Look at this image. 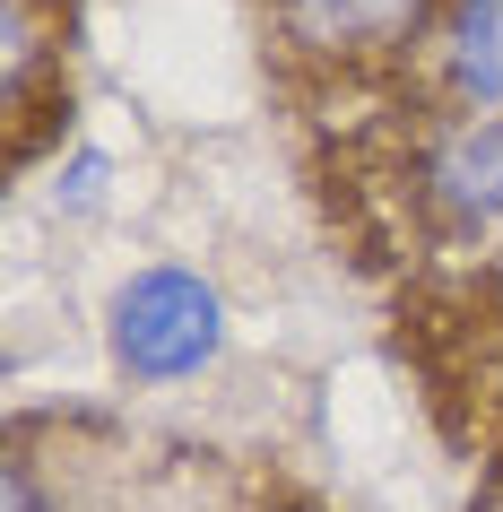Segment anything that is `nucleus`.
<instances>
[{
    "label": "nucleus",
    "mask_w": 503,
    "mask_h": 512,
    "mask_svg": "<svg viewBox=\"0 0 503 512\" xmlns=\"http://www.w3.org/2000/svg\"><path fill=\"white\" fill-rule=\"evenodd\" d=\"M235 339L226 287L191 261H139L113 278L105 296V356L131 391H183V382L217 374V356Z\"/></svg>",
    "instance_id": "nucleus-1"
},
{
    "label": "nucleus",
    "mask_w": 503,
    "mask_h": 512,
    "mask_svg": "<svg viewBox=\"0 0 503 512\" xmlns=\"http://www.w3.org/2000/svg\"><path fill=\"white\" fill-rule=\"evenodd\" d=\"M408 200L443 243L503 235V113H434L408 148Z\"/></svg>",
    "instance_id": "nucleus-2"
},
{
    "label": "nucleus",
    "mask_w": 503,
    "mask_h": 512,
    "mask_svg": "<svg viewBox=\"0 0 503 512\" xmlns=\"http://www.w3.org/2000/svg\"><path fill=\"white\" fill-rule=\"evenodd\" d=\"M278 35L321 70H399L434 53L443 0H269Z\"/></svg>",
    "instance_id": "nucleus-3"
},
{
    "label": "nucleus",
    "mask_w": 503,
    "mask_h": 512,
    "mask_svg": "<svg viewBox=\"0 0 503 512\" xmlns=\"http://www.w3.org/2000/svg\"><path fill=\"white\" fill-rule=\"evenodd\" d=\"M425 79L443 113H503V0H443Z\"/></svg>",
    "instance_id": "nucleus-4"
},
{
    "label": "nucleus",
    "mask_w": 503,
    "mask_h": 512,
    "mask_svg": "<svg viewBox=\"0 0 503 512\" xmlns=\"http://www.w3.org/2000/svg\"><path fill=\"white\" fill-rule=\"evenodd\" d=\"M44 200H53V217H96L113 200V148H105V139H79L70 157H53Z\"/></svg>",
    "instance_id": "nucleus-5"
},
{
    "label": "nucleus",
    "mask_w": 503,
    "mask_h": 512,
    "mask_svg": "<svg viewBox=\"0 0 503 512\" xmlns=\"http://www.w3.org/2000/svg\"><path fill=\"white\" fill-rule=\"evenodd\" d=\"M9 512H61V504H44V478H35V452H18V460H9Z\"/></svg>",
    "instance_id": "nucleus-6"
}]
</instances>
